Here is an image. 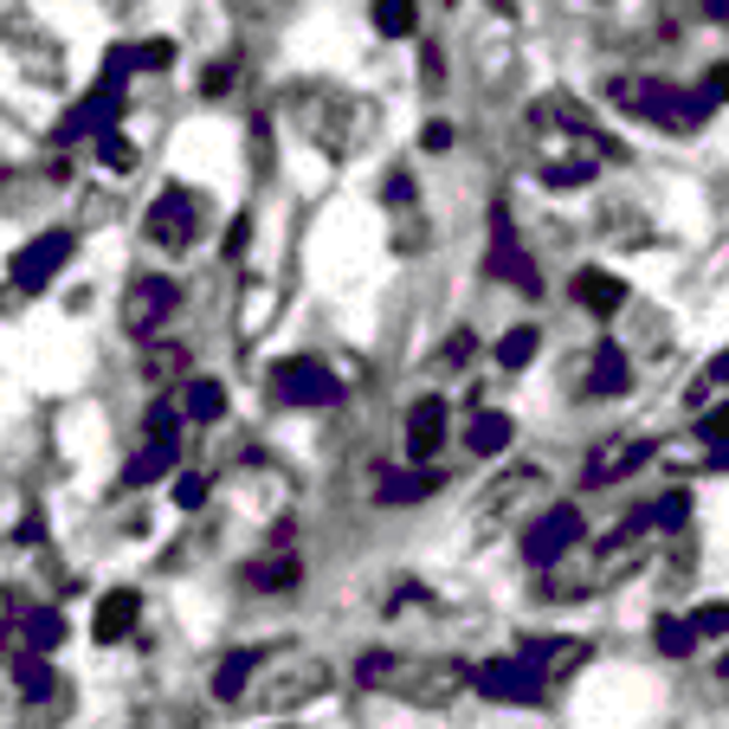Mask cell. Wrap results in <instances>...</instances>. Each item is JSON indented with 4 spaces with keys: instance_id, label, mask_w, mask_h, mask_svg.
<instances>
[{
    "instance_id": "1",
    "label": "cell",
    "mask_w": 729,
    "mask_h": 729,
    "mask_svg": "<svg viewBox=\"0 0 729 729\" xmlns=\"http://www.w3.org/2000/svg\"><path fill=\"white\" fill-rule=\"evenodd\" d=\"M356 684L368 691H387L401 704H420V710H445L452 697H465L471 684V665L445 653H362L356 658Z\"/></svg>"
},
{
    "instance_id": "2",
    "label": "cell",
    "mask_w": 729,
    "mask_h": 729,
    "mask_svg": "<svg viewBox=\"0 0 729 729\" xmlns=\"http://www.w3.org/2000/svg\"><path fill=\"white\" fill-rule=\"evenodd\" d=\"M285 104L297 110V130L323 148V155H356V148L368 143V130H374L362 97H343V91H330V84H291Z\"/></svg>"
},
{
    "instance_id": "3",
    "label": "cell",
    "mask_w": 729,
    "mask_h": 729,
    "mask_svg": "<svg viewBox=\"0 0 729 729\" xmlns=\"http://www.w3.org/2000/svg\"><path fill=\"white\" fill-rule=\"evenodd\" d=\"M330 684H336L330 658L303 653V646H285V653L265 658V671H259V684H252V704H259L265 717H285V710H303V704L330 697Z\"/></svg>"
},
{
    "instance_id": "4",
    "label": "cell",
    "mask_w": 729,
    "mask_h": 729,
    "mask_svg": "<svg viewBox=\"0 0 729 729\" xmlns=\"http://www.w3.org/2000/svg\"><path fill=\"white\" fill-rule=\"evenodd\" d=\"M542 491H549V471H542V465H511V471H498V478L478 491V504H471V536L491 542V536H498L504 523H516Z\"/></svg>"
},
{
    "instance_id": "5",
    "label": "cell",
    "mask_w": 729,
    "mask_h": 729,
    "mask_svg": "<svg viewBox=\"0 0 729 729\" xmlns=\"http://www.w3.org/2000/svg\"><path fill=\"white\" fill-rule=\"evenodd\" d=\"M265 387H272V401H278V407H336V401H343V381H336L323 362H310V356L272 362Z\"/></svg>"
},
{
    "instance_id": "6",
    "label": "cell",
    "mask_w": 729,
    "mask_h": 729,
    "mask_svg": "<svg viewBox=\"0 0 729 729\" xmlns=\"http://www.w3.org/2000/svg\"><path fill=\"white\" fill-rule=\"evenodd\" d=\"M620 97L626 104H640L653 123H665V130H697L717 104L704 97V91H678V84H658V77H646V84H620Z\"/></svg>"
},
{
    "instance_id": "7",
    "label": "cell",
    "mask_w": 729,
    "mask_h": 729,
    "mask_svg": "<svg viewBox=\"0 0 729 729\" xmlns=\"http://www.w3.org/2000/svg\"><path fill=\"white\" fill-rule=\"evenodd\" d=\"M175 310H181V285L162 278V272H148V278H136V285L123 291V330H130L136 343H148L155 330H168Z\"/></svg>"
},
{
    "instance_id": "8",
    "label": "cell",
    "mask_w": 729,
    "mask_h": 729,
    "mask_svg": "<svg viewBox=\"0 0 729 729\" xmlns=\"http://www.w3.org/2000/svg\"><path fill=\"white\" fill-rule=\"evenodd\" d=\"M582 542V511L575 504H549V511L529 523V536H523V555H529V569H562V555Z\"/></svg>"
},
{
    "instance_id": "9",
    "label": "cell",
    "mask_w": 729,
    "mask_h": 729,
    "mask_svg": "<svg viewBox=\"0 0 729 729\" xmlns=\"http://www.w3.org/2000/svg\"><path fill=\"white\" fill-rule=\"evenodd\" d=\"M194 194L188 188H162L155 201H148V214H143V232H148V246H162V252H188L194 246Z\"/></svg>"
},
{
    "instance_id": "10",
    "label": "cell",
    "mask_w": 729,
    "mask_h": 729,
    "mask_svg": "<svg viewBox=\"0 0 729 729\" xmlns=\"http://www.w3.org/2000/svg\"><path fill=\"white\" fill-rule=\"evenodd\" d=\"M72 232H39V239H26L20 252H13V265H7V278H13V291H46V278L72 259Z\"/></svg>"
},
{
    "instance_id": "11",
    "label": "cell",
    "mask_w": 729,
    "mask_h": 729,
    "mask_svg": "<svg viewBox=\"0 0 729 729\" xmlns=\"http://www.w3.org/2000/svg\"><path fill=\"white\" fill-rule=\"evenodd\" d=\"M646 458H653V439H633V433L600 439V445L587 452V465H582V485L587 491H607V485H620L626 471H640Z\"/></svg>"
},
{
    "instance_id": "12",
    "label": "cell",
    "mask_w": 729,
    "mask_h": 729,
    "mask_svg": "<svg viewBox=\"0 0 729 729\" xmlns=\"http://www.w3.org/2000/svg\"><path fill=\"white\" fill-rule=\"evenodd\" d=\"M478 697H498V704H542V678L523 665V658H485L471 671Z\"/></svg>"
},
{
    "instance_id": "13",
    "label": "cell",
    "mask_w": 729,
    "mask_h": 729,
    "mask_svg": "<svg viewBox=\"0 0 729 729\" xmlns=\"http://www.w3.org/2000/svg\"><path fill=\"white\" fill-rule=\"evenodd\" d=\"M491 272L516 285V291H542V278H536V265H529V252L516 246V226H511V207H491Z\"/></svg>"
},
{
    "instance_id": "14",
    "label": "cell",
    "mask_w": 729,
    "mask_h": 729,
    "mask_svg": "<svg viewBox=\"0 0 729 729\" xmlns=\"http://www.w3.org/2000/svg\"><path fill=\"white\" fill-rule=\"evenodd\" d=\"M516 658H523L542 684H562V678H575L587 658H594V646H587V640H523Z\"/></svg>"
},
{
    "instance_id": "15",
    "label": "cell",
    "mask_w": 729,
    "mask_h": 729,
    "mask_svg": "<svg viewBox=\"0 0 729 729\" xmlns=\"http://www.w3.org/2000/svg\"><path fill=\"white\" fill-rule=\"evenodd\" d=\"M646 569V542L640 536H607L600 549H594V562H587V575H594V587H620L626 575H640Z\"/></svg>"
},
{
    "instance_id": "16",
    "label": "cell",
    "mask_w": 729,
    "mask_h": 729,
    "mask_svg": "<svg viewBox=\"0 0 729 729\" xmlns=\"http://www.w3.org/2000/svg\"><path fill=\"white\" fill-rule=\"evenodd\" d=\"M136 613H143V594H136V587H110V594L97 600V613H91V633H97V646H117V640H130V633H136Z\"/></svg>"
},
{
    "instance_id": "17",
    "label": "cell",
    "mask_w": 729,
    "mask_h": 729,
    "mask_svg": "<svg viewBox=\"0 0 729 729\" xmlns=\"http://www.w3.org/2000/svg\"><path fill=\"white\" fill-rule=\"evenodd\" d=\"M117 110H123V91L97 84L72 117H65V130H59V136H65V143H77V136H110V130H117Z\"/></svg>"
},
{
    "instance_id": "18",
    "label": "cell",
    "mask_w": 729,
    "mask_h": 729,
    "mask_svg": "<svg viewBox=\"0 0 729 729\" xmlns=\"http://www.w3.org/2000/svg\"><path fill=\"white\" fill-rule=\"evenodd\" d=\"M575 303H582L587 316H620V310L633 303V291H626L613 272H600V265H582V272H575Z\"/></svg>"
},
{
    "instance_id": "19",
    "label": "cell",
    "mask_w": 729,
    "mask_h": 729,
    "mask_svg": "<svg viewBox=\"0 0 729 729\" xmlns=\"http://www.w3.org/2000/svg\"><path fill=\"white\" fill-rule=\"evenodd\" d=\"M265 646H239V653H226L214 665V697L219 704H232V697H246V691H252V678H259V671H265Z\"/></svg>"
},
{
    "instance_id": "20",
    "label": "cell",
    "mask_w": 729,
    "mask_h": 729,
    "mask_svg": "<svg viewBox=\"0 0 729 729\" xmlns=\"http://www.w3.org/2000/svg\"><path fill=\"white\" fill-rule=\"evenodd\" d=\"M626 387H633V362H626V349H620V343H600V349H594V362H587V394L620 401Z\"/></svg>"
},
{
    "instance_id": "21",
    "label": "cell",
    "mask_w": 729,
    "mask_h": 729,
    "mask_svg": "<svg viewBox=\"0 0 729 729\" xmlns=\"http://www.w3.org/2000/svg\"><path fill=\"white\" fill-rule=\"evenodd\" d=\"M439 439H445V401H414L407 407V452H414V465L433 458Z\"/></svg>"
},
{
    "instance_id": "22",
    "label": "cell",
    "mask_w": 729,
    "mask_h": 729,
    "mask_svg": "<svg viewBox=\"0 0 729 729\" xmlns=\"http://www.w3.org/2000/svg\"><path fill=\"white\" fill-rule=\"evenodd\" d=\"M445 478H439L433 465H414V471H387V478H374V504H420L427 491H439Z\"/></svg>"
},
{
    "instance_id": "23",
    "label": "cell",
    "mask_w": 729,
    "mask_h": 729,
    "mask_svg": "<svg viewBox=\"0 0 729 729\" xmlns=\"http://www.w3.org/2000/svg\"><path fill=\"white\" fill-rule=\"evenodd\" d=\"M239 575H246V587H259V594H285V587H297V575H303V562L278 549V555H259V562H246Z\"/></svg>"
},
{
    "instance_id": "24",
    "label": "cell",
    "mask_w": 729,
    "mask_h": 729,
    "mask_svg": "<svg viewBox=\"0 0 729 729\" xmlns=\"http://www.w3.org/2000/svg\"><path fill=\"white\" fill-rule=\"evenodd\" d=\"M511 439H516L511 414H491V407H485V414H478V420L465 427V445H471V458H498V452H504Z\"/></svg>"
},
{
    "instance_id": "25",
    "label": "cell",
    "mask_w": 729,
    "mask_h": 729,
    "mask_svg": "<svg viewBox=\"0 0 729 729\" xmlns=\"http://www.w3.org/2000/svg\"><path fill=\"white\" fill-rule=\"evenodd\" d=\"M20 640H26V653H52L65 640L59 607H20Z\"/></svg>"
},
{
    "instance_id": "26",
    "label": "cell",
    "mask_w": 729,
    "mask_h": 729,
    "mask_svg": "<svg viewBox=\"0 0 729 729\" xmlns=\"http://www.w3.org/2000/svg\"><path fill=\"white\" fill-rule=\"evenodd\" d=\"M272 303H278L272 278H246V297H239V336H246V343L272 323Z\"/></svg>"
},
{
    "instance_id": "27",
    "label": "cell",
    "mask_w": 729,
    "mask_h": 729,
    "mask_svg": "<svg viewBox=\"0 0 729 729\" xmlns=\"http://www.w3.org/2000/svg\"><path fill=\"white\" fill-rule=\"evenodd\" d=\"M181 414H188L194 427H214L219 414H226V387H219V381H188V394H181Z\"/></svg>"
},
{
    "instance_id": "28",
    "label": "cell",
    "mask_w": 729,
    "mask_h": 729,
    "mask_svg": "<svg viewBox=\"0 0 729 729\" xmlns=\"http://www.w3.org/2000/svg\"><path fill=\"white\" fill-rule=\"evenodd\" d=\"M471 356H478V336H471V330H452L433 356H427V374H465Z\"/></svg>"
},
{
    "instance_id": "29",
    "label": "cell",
    "mask_w": 729,
    "mask_h": 729,
    "mask_svg": "<svg viewBox=\"0 0 729 729\" xmlns=\"http://www.w3.org/2000/svg\"><path fill=\"white\" fill-rule=\"evenodd\" d=\"M13 684H20L26 697H52V665L39 653H13Z\"/></svg>"
},
{
    "instance_id": "30",
    "label": "cell",
    "mask_w": 729,
    "mask_h": 729,
    "mask_svg": "<svg viewBox=\"0 0 729 729\" xmlns=\"http://www.w3.org/2000/svg\"><path fill=\"white\" fill-rule=\"evenodd\" d=\"M594 168H600L594 155H562V162H549V168H542V188H587V181H594Z\"/></svg>"
},
{
    "instance_id": "31",
    "label": "cell",
    "mask_w": 729,
    "mask_h": 729,
    "mask_svg": "<svg viewBox=\"0 0 729 729\" xmlns=\"http://www.w3.org/2000/svg\"><path fill=\"white\" fill-rule=\"evenodd\" d=\"M414 26H420V13H414L407 0H374V33H381V39H407Z\"/></svg>"
},
{
    "instance_id": "32",
    "label": "cell",
    "mask_w": 729,
    "mask_h": 729,
    "mask_svg": "<svg viewBox=\"0 0 729 729\" xmlns=\"http://www.w3.org/2000/svg\"><path fill=\"white\" fill-rule=\"evenodd\" d=\"M168 471H175V445H143L123 478H130V485H155V478H168Z\"/></svg>"
},
{
    "instance_id": "33",
    "label": "cell",
    "mask_w": 729,
    "mask_h": 729,
    "mask_svg": "<svg viewBox=\"0 0 729 729\" xmlns=\"http://www.w3.org/2000/svg\"><path fill=\"white\" fill-rule=\"evenodd\" d=\"M653 640H658V653H665V658H684L691 646H697V626H691V613H684V620H678V613H665Z\"/></svg>"
},
{
    "instance_id": "34",
    "label": "cell",
    "mask_w": 729,
    "mask_h": 729,
    "mask_svg": "<svg viewBox=\"0 0 729 729\" xmlns=\"http://www.w3.org/2000/svg\"><path fill=\"white\" fill-rule=\"evenodd\" d=\"M97 168H104V175H130V168H136V143H130L123 130L97 136Z\"/></svg>"
},
{
    "instance_id": "35",
    "label": "cell",
    "mask_w": 729,
    "mask_h": 729,
    "mask_svg": "<svg viewBox=\"0 0 729 729\" xmlns=\"http://www.w3.org/2000/svg\"><path fill=\"white\" fill-rule=\"evenodd\" d=\"M536 343H542V336H536V323H516L511 336L498 343V368H523L529 356H536Z\"/></svg>"
},
{
    "instance_id": "36",
    "label": "cell",
    "mask_w": 729,
    "mask_h": 729,
    "mask_svg": "<svg viewBox=\"0 0 729 729\" xmlns=\"http://www.w3.org/2000/svg\"><path fill=\"white\" fill-rule=\"evenodd\" d=\"M181 420H188V414H181L175 401H155V407H148V445H175Z\"/></svg>"
},
{
    "instance_id": "37",
    "label": "cell",
    "mask_w": 729,
    "mask_h": 729,
    "mask_svg": "<svg viewBox=\"0 0 729 729\" xmlns=\"http://www.w3.org/2000/svg\"><path fill=\"white\" fill-rule=\"evenodd\" d=\"M684 516H691V491H665V498L653 504V523L658 529H671V536L684 529Z\"/></svg>"
},
{
    "instance_id": "38",
    "label": "cell",
    "mask_w": 729,
    "mask_h": 729,
    "mask_svg": "<svg viewBox=\"0 0 729 729\" xmlns=\"http://www.w3.org/2000/svg\"><path fill=\"white\" fill-rule=\"evenodd\" d=\"M136 65H143V72H168V65H175V39H143V46H136Z\"/></svg>"
},
{
    "instance_id": "39",
    "label": "cell",
    "mask_w": 729,
    "mask_h": 729,
    "mask_svg": "<svg viewBox=\"0 0 729 729\" xmlns=\"http://www.w3.org/2000/svg\"><path fill=\"white\" fill-rule=\"evenodd\" d=\"M691 626H697V633H729V600H710V607H697V613H691Z\"/></svg>"
},
{
    "instance_id": "40",
    "label": "cell",
    "mask_w": 729,
    "mask_h": 729,
    "mask_svg": "<svg viewBox=\"0 0 729 729\" xmlns=\"http://www.w3.org/2000/svg\"><path fill=\"white\" fill-rule=\"evenodd\" d=\"M697 433H704V439H717V445H729V401H717V407H710V414L697 420Z\"/></svg>"
},
{
    "instance_id": "41",
    "label": "cell",
    "mask_w": 729,
    "mask_h": 729,
    "mask_svg": "<svg viewBox=\"0 0 729 729\" xmlns=\"http://www.w3.org/2000/svg\"><path fill=\"white\" fill-rule=\"evenodd\" d=\"M175 504H181V511H201V504H207V478H175Z\"/></svg>"
},
{
    "instance_id": "42",
    "label": "cell",
    "mask_w": 729,
    "mask_h": 729,
    "mask_svg": "<svg viewBox=\"0 0 729 729\" xmlns=\"http://www.w3.org/2000/svg\"><path fill=\"white\" fill-rule=\"evenodd\" d=\"M181 362H188V349H181V343H168V349H148L143 374H168V368H181Z\"/></svg>"
},
{
    "instance_id": "43",
    "label": "cell",
    "mask_w": 729,
    "mask_h": 729,
    "mask_svg": "<svg viewBox=\"0 0 729 729\" xmlns=\"http://www.w3.org/2000/svg\"><path fill=\"white\" fill-rule=\"evenodd\" d=\"M232 77H239V65H207L201 91H207V97H226V91H232Z\"/></svg>"
},
{
    "instance_id": "44",
    "label": "cell",
    "mask_w": 729,
    "mask_h": 729,
    "mask_svg": "<svg viewBox=\"0 0 729 729\" xmlns=\"http://www.w3.org/2000/svg\"><path fill=\"white\" fill-rule=\"evenodd\" d=\"M704 97H710V104H729V65H710V77H704Z\"/></svg>"
},
{
    "instance_id": "45",
    "label": "cell",
    "mask_w": 729,
    "mask_h": 729,
    "mask_svg": "<svg viewBox=\"0 0 729 729\" xmlns=\"http://www.w3.org/2000/svg\"><path fill=\"white\" fill-rule=\"evenodd\" d=\"M420 148H452V123H427V130H420Z\"/></svg>"
},
{
    "instance_id": "46",
    "label": "cell",
    "mask_w": 729,
    "mask_h": 729,
    "mask_svg": "<svg viewBox=\"0 0 729 729\" xmlns=\"http://www.w3.org/2000/svg\"><path fill=\"white\" fill-rule=\"evenodd\" d=\"M420 77H427V84H439V77H445V65H439V46H427V52H420Z\"/></svg>"
},
{
    "instance_id": "47",
    "label": "cell",
    "mask_w": 729,
    "mask_h": 729,
    "mask_svg": "<svg viewBox=\"0 0 729 729\" xmlns=\"http://www.w3.org/2000/svg\"><path fill=\"white\" fill-rule=\"evenodd\" d=\"M710 381H717V387H729V349H717V356H710Z\"/></svg>"
},
{
    "instance_id": "48",
    "label": "cell",
    "mask_w": 729,
    "mask_h": 729,
    "mask_svg": "<svg viewBox=\"0 0 729 729\" xmlns=\"http://www.w3.org/2000/svg\"><path fill=\"white\" fill-rule=\"evenodd\" d=\"M710 471H729V445H717V452H710Z\"/></svg>"
},
{
    "instance_id": "49",
    "label": "cell",
    "mask_w": 729,
    "mask_h": 729,
    "mask_svg": "<svg viewBox=\"0 0 729 729\" xmlns=\"http://www.w3.org/2000/svg\"><path fill=\"white\" fill-rule=\"evenodd\" d=\"M717 678H729V658H724V665H717Z\"/></svg>"
}]
</instances>
